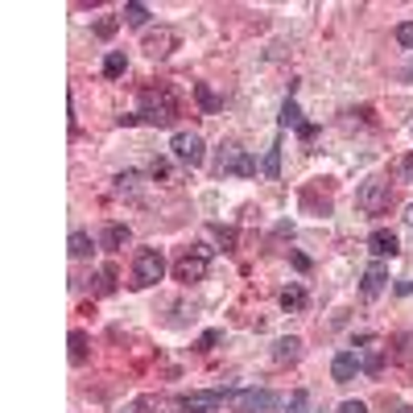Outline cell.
<instances>
[{
    "instance_id": "cell-1",
    "label": "cell",
    "mask_w": 413,
    "mask_h": 413,
    "mask_svg": "<svg viewBox=\"0 0 413 413\" xmlns=\"http://www.w3.org/2000/svg\"><path fill=\"white\" fill-rule=\"evenodd\" d=\"M137 116L153 128H166L178 116V99H174L170 87H149V91H141V112Z\"/></svg>"
},
{
    "instance_id": "cell-2",
    "label": "cell",
    "mask_w": 413,
    "mask_h": 413,
    "mask_svg": "<svg viewBox=\"0 0 413 413\" xmlns=\"http://www.w3.org/2000/svg\"><path fill=\"white\" fill-rule=\"evenodd\" d=\"M207 268H211V248H207V244H191V248L174 261V277H178L182 285H198V281H207Z\"/></svg>"
},
{
    "instance_id": "cell-3",
    "label": "cell",
    "mask_w": 413,
    "mask_h": 413,
    "mask_svg": "<svg viewBox=\"0 0 413 413\" xmlns=\"http://www.w3.org/2000/svg\"><path fill=\"white\" fill-rule=\"evenodd\" d=\"M166 277V256L157 248H141L137 261H132V290H149Z\"/></svg>"
},
{
    "instance_id": "cell-4",
    "label": "cell",
    "mask_w": 413,
    "mask_h": 413,
    "mask_svg": "<svg viewBox=\"0 0 413 413\" xmlns=\"http://www.w3.org/2000/svg\"><path fill=\"white\" fill-rule=\"evenodd\" d=\"M215 174L219 178H227V174H240V178H252L256 174V157L252 153H244L240 145H219V157H215Z\"/></svg>"
},
{
    "instance_id": "cell-5",
    "label": "cell",
    "mask_w": 413,
    "mask_h": 413,
    "mask_svg": "<svg viewBox=\"0 0 413 413\" xmlns=\"http://www.w3.org/2000/svg\"><path fill=\"white\" fill-rule=\"evenodd\" d=\"M389 182H380V178H372V182H364L360 191H356V207L364 211V215H385L389 211Z\"/></svg>"
},
{
    "instance_id": "cell-6",
    "label": "cell",
    "mask_w": 413,
    "mask_h": 413,
    "mask_svg": "<svg viewBox=\"0 0 413 413\" xmlns=\"http://www.w3.org/2000/svg\"><path fill=\"white\" fill-rule=\"evenodd\" d=\"M170 149H174V157L182 162V166H203V157H207V145H203V137L198 132H174V141H170Z\"/></svg>"
},
{
    "instance_id": "cell-7",
    "label": "cell",
    "mask_w": 413,
    "mask_h": 413,
    "mask_svg": "<svg viewBox=\"0 0 413 413\" xmlns=\"http://www.w3.org/2000/svg\"><path fill=\"white\" fill-rule=\"evenodd\" d=\"M356 360H360V372L376 376V372L385 368V347H380V339H376V335H360V339H356Z\"/></svg>"
},
{
    "instance_id": "cell-8",
    "label": "cell",
    "mask_w": 413,
    "mask_h": 413,
    "mask_svg": "<svg viewBox=\"0 0 413 413\" xmlns=\"http://www.w3.org/2000/svg\"><path fill=\"white\" fill-rule=\"evenodd\" d=\"M236 413H273L277 409V392H268V389H244L236 392Z\"/></svg>"
},
{
    "instance_id": "cell-9",
    "label": "cell",
    "mask_w": 413,
    "mask_h": 413,
    "mask_svg": "<svg viewBox=\"0 0 413 413\" xmlns=\"http://www.w3.org/2000/svg\"><path fill=\"white\" fill-rule=\"evenodd\" d=\"M178 29H170V25H157V29H145V54L149 58H166V54H174L178 50Z\"/></svg>"
},
{
    "instance_id": "cell-10",
    "label": "cell",
    "mask_w": 413,
    "mask_h": 413,
    "mask_svg": "<svg viewBox=\"0 0 413 413\" xmlns=\"http://www.w3.org/2000/svg\"><path fill=\"white\" fill-rule=\"evenodd\" d=\"M223 405V392L211 389V392H191V397H182V409L186 413H215Z\"/></svg>"
},
{
    "instance_id": "cell-11",
    "label": "cell",
    "mask_w": 413,
    "mask_h": 413,
    "mask_svg": "<svg viewBox=\"0 0 413 413\" xmlns=\"http://www.w3.org/2000/svg\"><path fill=\"white\" fill-rule=\"evenodd\" d=\"M385 285H389V268L380 265H368V273H364V281H360V290H364V298H380L385 293Z\"/></svg>"
},
{
    "instance_id": "cell-12",
    "label": "cell",
    "mask_w": 413,
    "mask_h": 413,
    "mask_svg": "<svg viewBox=\"0 0 413 413\" xmlns=\"http://www.w3.org/2000/svg\"><path fill=\"white\" fill-rule=\"evenodd\" d=\"M356 372H360V360H356V351H339V356L331 360V376H335V385H347Z\"/></svg>"
},
{
    "instance_id": "cell-13",
    "label": "cell",
    "mask_w": 413,
    "mask_h": 413,
    "mask_svg": "<svg viewBox=\"0 0 413 413\" xmlns=\"http://www.w3.org/2000/svg\"><path fill=\"white\" fill-rule=\"evenodd\" d=\"M368 252H372V256H397V236L385 232V227H376V232L368 236Z\"/></svg>"
},
{
    "instance_id": "cell-14",
    "label": "cell",
    "mask_w": 413,
    "mask_h": 413,
    "mask_svg": "<svg viewBox=\"0 0 413 413\" xmlns=\"http://www.w3.org/2000/svg\"><path fill=\"white\" fill-rule=\"evenodd\" d=\"M273 360H277V364H298V360H302V339H277L273 343Z\"/></svg>"
},
{
    "instance_id": "cell-15",
    "label": "cell",
    "mask_w": 413,
    "mask_h": 413,
    "mask_svg": "<svg viewBox=\"0 0 413 413\" xmlns=\"http://www.w3.org/2000/svg\"><path fill=\"white\" fill-rule=\"evenodd\" d=\"M128 240H132V232H128L124 223H108V232H103V248H108V252H120Z\"/></svg>"
},
{
    "instance_id": "cell-16",
    "label": "cell",
    "mask_w": 413,
    "mask_h": 413,
    "mask_svg": "<svg viewBox=\"0 0 413 413\" xmlns=\"http://www.w3.org/2000/svg\"><path fill=\"white\" fill-rule=\"evenodd\" d=\"M91 252H96L91 232H71V256L74 261H83V256H91Z\"/></svg>"
},
{
    "instance_id": "cell-17",
    "label": "cell",
    "mask_w": 413,
    "mask_h": 413,
    "mask_svg": "<svg viewBox=\"0 0 413 413\" xmlns=\"http://www.w3.org/2000/svg\"><path fill=\"white\" fill-rule=\"evenodd\" d=\"M281 310H306V290L302 285H290V290H281Z\"/></svg>"
},
{
    "instance_id": "cell-18",
    "label": "cell",
    "mask_w": 413,
    "mask_h": 413,
    "mask_svg": "<svg viewBox=\"0 0 413 413\" xmlns=\"http://www.w3.org/2000/svg\"><path fill=\"white\" fill-rule=\"evenodd\" d=\"M195 99H198V108H203V112H219V108H223L219 96L211 91V83H195Z\"/></svg>"
},
{
    "instance_id": "cell-19",
    "label": "cell",
    "mask_w": 413,
    "mask_h": 413,
    "mask_svg": "<svg viewBox=\"0 0 413 413\" xmlns=\"http://www.w3.org/2000/svg\"><path fill=\"white\" fill-rule=\"evenodd\" d=\"M149 17H153V13H149L145 4H137V0H132V4H124V21H128V25L145 29V25H149Z\"/></svg>"
},
{
    "instance_id": "cell-20",
    "label": "cell",
    "mask_w": 413,
    "mask_h": 413,
    "mask_svg": "<svg viewBox=\"0 0 413 413\" xmlns=\"http://www.w3.org/2000/svg\"><path fill=\"white\" fill-rule=\"evenodd\" d=\"M124 71H128V58H124L120 50H112V54L103 58V74H108V79H120Z\"/></svg>"
},
{
    "instance_id": "cell-21",
    "label": "cell",
    "mask_w": 413,
    "mask_h": 413,
    "mask_svg": "<svg viewBox=\"0 0 413 413\" xmlns=\"http://www.w3.org/2000/svg\"><path fill=\"white\" fill-rule=\"evenodd\" d=\"M302 108H298V103H293V99H285V103H281V128H302Z\"/></svg>"
},
{
    "instance_id": "cell-22",
    "label": "cell",
    "mask_w": 413,
    "mask_h": 413,
    "mask_svg": "<svg viewBox=\"0 0 413 413\" xmlns=\"http://www.w3.org/2000/svg\"><path fill=\"white\" fill-rule=\"evenodd\" d=\"M265 178H281V141H273L265 153Z\"/></svg>"
},
{
    "instance_id": "cell-23",
    "label": "cell",
    "mask_w": 413,
    "mask_h": 413,
    "mask_svg": "<svg viewBox=\"0 0 413 413\" xmlns=\"http://www.w3.org/2000/svg\"><path fill=\"white\" fill-rule=\"evenodd\" d=\"M83 360H87V335L71 331V364H83Z\"/></svg>"
},
{
    "instance_id": "cell-24",
    "label": "cell",
    "mask_w": 413,
    "mask_h": 413,
    "mask_svg": "<svg viewBox=\"0 0 413 413\" xmlns=\"http://www.w3.org/2000/svg\"><path fill=\"white\" fill-rule=\"evenodd\" d=\"M285 413H315V405H310V392H306V389H298V392L290 397Z\"/></svg>"
},
{
    "instance_id": "cell-25",
    "label": "cell",
    "mask_w": 413,
    "mask_h": 413,
    "mask_svg": "<svg viewBox=\"0 0 413 413\" xmlns=\"http://www.w3.org/2000/svg\"><path fill=\"white\" fill-rule=\"evenodd\" d=\"M116 191H120V195H137V170L116 174Z\"/></svg>"
},
{
    "instance_id": "cell-26",
    "label": "cell",
    "mask_w": 413,
    "mask_h": 413,
    "mask_svg": "<svg viewBox=\"0 0 413 413\" xmlns=\"http://www.w3.org/2000/svg\"><path fill=\"white\" fill-rule=\"evenodd\" d=\"M211 236H215L223 248H236V227H223V223H211Z\"/></svg>"
},
{
    "instance_id": "cell-27",
    "label": "cell",
    "mask_w": 413,
    "mask_h": 413,
    "mask_svg": "<svg viewBox=\"0 0 413 413\" xmlns=\"http://www.w3.org/2000/svg\"><path fill=\"white\" fill-rule=\"evenodd\" d=\"M397 42H401L405 50H413V21H401V25H397Z\"/></svg>"
},
{
    "instance_id": "cell-28",
    "label": "cell",
    "mask_w": 413,
    "mask_h": 413,
    "mask_svg": "<svg viewBox=\"0 0 413 413\" xmlns=\"http://www.w3.org/2000/svg\"><path fill=\"white\" fill-rule=\"evenodd\" d=\"M116 29H120V21H116V17H103V21L96 25V33H99V38H112Z\"/></svg>"
},
{
    "instance_id": "cell-29",
    "label": "cell",
    "mask_w": 413,
    "mask_h": 413,
    "mask_svg": "<svg viewBox=\"0 0 413 413\" xmlns=\"http://www.w3.org/2000/svg\"><path fill=\"white\" fill-rule=\"evenodd\" d=\"M215 343H219V331H207V335H203V339L195 343V351H211Z\"/></svg>"
},
{
    "instance_id": "cell-30",
    "label": "cell",
    "mask_w": 413,
    "mask_h": 413,
    "mask_svg": "<svg viewBox=\"0 0 413 413\" xmlns=\"http://www.w3.org/2000/svg\"><path fill=\"white\" fill-rule=\"evenodd\" d=\"M149 178H170V162H162V157H157V162L149 166Z\"/></svg>"
},
{
    "instance_id": "cell-31",
    "label": "cell",
    "mask_w": 413,
    "mask_h": 413,
    "mask_svg": "<svg viewBox=\"0 0 413 413\" xmlns=\"http://www.w3.org/2000/svg\"><path fill=\"white\" fill-rule=\"evenodd\" d=\"M397 170H401L405 182H413V153H409V157H401V166H397Z\"/></svg>"
},
{
    "instance_id": "cell-32",
    "label": "cell",
    "mask_w": 413,
    "mask_h": 413,
    "mask_svg": "<svg viewBox=\"0 0 413 413\" xmlns=\"http://www.w3.org/2000/svg\"><path fill=\"white\" fill-rule=\"evenodd\" d=\"M339 413H368V405H364V401H343Z\"/></svg>"
},
{
    "instance_id": "cell-33",
    "label": "cell",
    "mask_w": 413,
    "mask_h": 413,
    "mask_svg": "<svg viewBox=\"0 0 413 413\" xmlns=\"http://www.w3.org/2000/svg\"><path fill=\"white\" fill-rule=\"evenodd\" d=\"M120 413H141V401H132V405H128V409H120Z\"/></svg>"
},
{
    "instance_id": "cell-34",
    "label": "cell",
    "mask_w": 413,
    "mask_h": 413,
    "mask_svg": "<svg viewBox=\"0 0 413 413\" xmlns=\"http://www.w3.org/2000/svg\"><path fill=\"white\" fill-rule=\"evenodd\" d=\"M392 413H413V405H397V409H392Z\"/></svg>"
},
{
    "instance_id": "cell-35",
    "label": "cell",
    "mask_w": 413,
    "mask_h": 413,
    "mask_svg": "<svg viewBox=\"0 0 413 413\" xmlns=\"http://www.w3.org/2000/svg\"><path fill=\"white\" fill-rule=\"evenodd\" d=\"M409 223H413V207H409Z\"/></svg>"
},
{
    "instance_id": "cell-36",
    "label": "cell",
    "mask_w": 413,
    "mask_h": 413,
    "mask_svg": "<svg viewBox=\"0 0 413 413\" xmlns=\"http://www.w3.org/2000/svg\"><path fill=\"white\" fill-rule=\"evenodd\" d=\"M409 79H413V62H409Z\"/></svg>"
},
{
    "instance_id": "cell-37",
    "label": "cell",
    "mask_w": 413,
    "mask_h": 413,
    "mask_svg": "<svg viewBox=\"0 0 413 413\" xmlns=\"http://www.w3.org/2000/svg\"><path fill=\"white\" fill-rule=\"evenodd\" d=\"M322 413H327V409H322Z\"/></svg>"
}]
</instances>
